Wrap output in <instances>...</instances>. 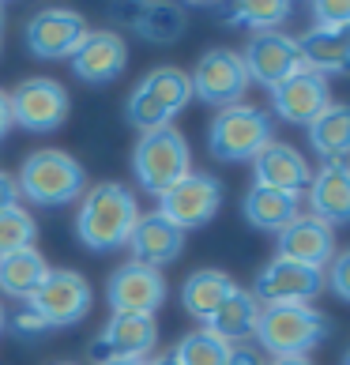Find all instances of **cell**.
I'll return each mask as SVG.
<instances>
[{
  "instance_id": "6da1fadb",
  "label": "cell",
  "mask_w": 350,
  "mask_h": 365,
  "mask_svg": "<svg viewBox=\"0 0 350 365\" xmlns=\"http://www.w3.org/2000/svg\"><path fill=\"white\" fill-rule=\"evenodd\" d=\"M136 222H140L136 196L117 181H102L83 192V204L76 215V234L91 252H117L128 245Z\"/></svg>"
},
{
  "instance_id": "7a4b0ae2",
  "label": "cell",
  "mask_w": 350,
  "mask_h": 365,
  "mask_svg": "<svg viewBox=\"0 0 350 365\" xmlns=\"http://www.w3.org/2000/svg\"><path fill=\"white\" fill-rule=\"evenodd\" d=\"M16 188H19V196H26L38 207H61L87 192V170L68 151L42 147V151L23 158Z\"/></svg>"
},
{
  "instance_id": "3957f363",
  "label": "cell",
  "mask_w": 350,
  "mask_h": 365,
  "mask_svg": "<svg viewBox=\"0 0 350 365\" xmlns=\"http://www.w3.org/2000/svg\"><path fill=\"white\" fill-rule=\"evenodd\" d=\"M328 317L309 305H260L257 320V343L272 358H309L328 339Z\"/></svg>"
},
{
  "instance_id": "277c9868",
  "label": "cell",
  "mask_w": 350,
  "mask_h": 365,
  "mask_svg": "<svg viewBox=\"0 0 350 365\" xmlns=\"http://www.w3.org/2000/svg\"><path fill=\"white\" fill-rule=\"evenodd\" d=\"M272 140H275V117L260 106L245 102L219 110L207 128V151L219 162H252Z\"/></svg>"
},
{
  "instance_id": "5b68a950",
  "label": "cell",
  "mask_w": 350,
  "mask_h": 365,
  "mask_svg": "<svg viewBox=\"0 0 350 365\" xmlns=\"http://www.w3.org/2000/svg\"><path fill=\"white\" fill-rule=\"evenodd\" d=\"M192 102V79L181 68H155L140 79V87L128 94L125 102V120L140 132L170 128V120L177 117L185 106Z\"/></svg>"
},
{
  "instance_id": "8992f818",
  "label": "cell",
  "mask_w": 350,
  "mask_h": 365,
  "mask_svg": "<svg viewBox=\"0 0 350 365\" xmlns=\"http://www.w3.org/2000/svg\"><path fill=\"white\" fill-rule=\"evenodd\" d=\"M132 170L151 196H166L173 185H181L192 173V147L173 125L143 132V140L132 151Z\"/></svg>"
},
{
  "instance_id": "52a82bcc",
  "label": "cell",
  "mask_w": 350,
  "mask_h": 365,
  "mask_svg": "<svg viewBox=\"0 0 350 365\" xmlns=\"http://www.w3.org/2000/svg\"><path fill=\"white\" fill-rule=\"evenodd\" d=\"M91 302H94L91 282L79 272L49 267L42 287L26 297V309H34V313L49 324V331H53V328H72V324H79L91 313Z\"/></svg>"
},
{
  "instance_id": "ba28073f",
  "label": "cell",
  "mask_w": 350,
  "mask_h": 365,
  "mask_svg": "<svg viewBox=\"0 0 350 365\" xmlns=\"http://www.w3.org/2000/svg\"><path fill=\"white\" fill-rule=\"evenodd\" d=\"M8 102H11V125H19L26 132H57L72 113V98L64 91V83H57L49 76H34L16 83Z\"/></svg>"
},
{
  "instance_id": "9c48e42d",
  "label": "cell",
  "mask_w": 350,
  "mask_h": 365,
  "mask_svg": "<svg viewBox=\"0 0 350 365\" xmlns=\"http://www.w3.org/2000/svg\"><path fill=\"white\" fill-rule=\"evenodd\" d=\"M188 79H192V98L211 110H230L249 91V72L241 64V53L234 49H207Z\"/></svg>"
},
{
  "instance_id": "30bf717a",
  "label": "cell",
  "mask_w": 350,
  "mask_h": 365,
  "mask_svg": "<svg viewBox=\"0 0 350 365\" xmlns=\"http://www.w3.org/2000/svg\"><path fill=\"white\" fill-rule=\"evenodd\" d=\"M222 211V181L215 173H188L181 185H173L166 196H158V215L188 234L207 226Z\"/></svg>"
},
{
  "instance_id": "8fae6325",
  "label": "cell",
  "mask_w": 350,
  "mask_h": 365,
  "mask_svg": "<svg viewBox=\"0 0 350 365\" xmlns=\"http://www.w3.org/2000/svg\"><path fill=\"white\" fill-rule=\"evenodd\" d=\"M83 38H87V19L76 8H42L38 16L26 19V31H23L26 53L38 61L72 57Z\"/></svg>"
},
{
  "instance_id": "7c38bea8",
  "label": "cell",
  "mask_w": 350,
  "mask_h": 365,
  "mask_svg": "<svg viewBox=\"0 0 350 365\" xmlns=\"http://www.w3.org/2000/svg\"><path fill=\"white\" fill-rule=\"evenodd\" d=\"M320 290H324V272L320 267H305V264L282 260V256L264 264L257 282H252V297L260 305H309Z\"/></svg>"
},
{
  "instance_id": "4fadbf2b",
  "label": "cell",
  "mask_w": 350,
  "mask_h": 365,
  "mask_svg": "<svg viewBox=\"0 0 350 365\" xmlns=\"http://www.w3.org/2000/svg\"><path fill=\"white\" fill-rule=\"evenodd\" d=\"M241 64H245V72H249V83H260L267 91H275L282 79H290L294 72L305 68L298 38H290L282 31L252 34L245 53H241Z\"/></svg>"
},
{
  "instance_id": "5bb4252c",
  "label": "cell",
  "mask_w": 350,
  "mask_h": 365,
  "mask_svg": "<svg viewBox=\"0 0 350 365\" xmlns=\"http://www.w3.org/2000/svg\"><path fill=\"white\" fill-rule=\"evenodd\" d=\"M105 297H110L113 313L125 317H155L166 305V279L155 267L143 264H120L105 282Z\"/></svg>"
},
{
  "instance_id": "9a60e30c",
  "label": "cell",
  "mask_w": 350,
  "mask_h": 365,
  "mask_svg": "<svg viewBox=\"0 0 350 365\" xmlns=\"http://www.w3.org/2000/svg\"><path fill=\"white\" fill-rule=\"evenodd\" d=\"M331 106V91H328V79L316 76V72H294L290 79L272 91V117L287 120V125H302L309 128L313 120L320 117Z\"/></svg>"
},
{
  "instance_id": "2e32d148",
  "label": "cell",
  "mask_w": 350,
  "mask_h": 365,
  "mask_svg": "<svg viewBox=\"0 0 350 365\" xmlns=\"http://www.w3.org/2000/svg\"><path fill=\"white\" fill-rule=\"evenodd\" d=\"M158 346V320L155 317H125V313H113L105 331L91 343V358L94 361H117V358H128V361H143L151 350Z\"/></svg>"
},
{
  "instance_id": "e0dca14e",
  "label": "cell",
  "mask_w": 350,
  "mask_h": 365,
  "mask_svg": "<svg viewBox=\"0 0 350 365\" xmlns=\"http://www.w3.org/2000/svg\"><path fill=\"white\" fill-rule=\"evenodd\" d=\"M68 61H72L76 79H83L91 87H105V83H113V79L125 76L128 46H125V38L113 34V31H87V38L79 42V49Z\"/></svg>"
},
{
  "instance_id": "ac0fdd59",
  "label": "cell",
  "mask_w": 350,
  "mask_h": 365,
  "mask_svg": "<svg viewBox=\"0 0 350 365\" xmlns=\"http://www.w3.org/2000/svg\"><path fill=\"white\" fill-rule=\"evenodd\" d=\"M252 178H257L260 188L302 196V192H309V185H313V170H309V162L298 147L272 140L257 158H252Z\"/></svg>"
},
{
  "instance_id": "d6986e66",
  "label": "cell",
  "mask_w": 350,
  "mask_h": 365,
  "mask_svg": "<svg viewBox=\"0 0 350 365\" xmlns=\"http://www.w3.org/2000/svg\"><path fill=\"white\" fill-rule=\"evenodd\" d=\"M309 215L328 230L350 226V162H324L309 185Z\"/></svg>"
},
{
  "instance_id": "ffe728a7",
  "label": "cell",
  "mask_w": 350,
  "mask_h": 365,
  "mask_svg": "<svg viewBox=\"0 0 350 365\" xmlns=\"http://www.w3.org/2000/svg\"><path fill=\"white\" fill-rule=\"evenodd\" d=\"M279 256L324 272V264H331L335 256V234L313 215H298L287 230H279Z\"/></svg>"
},
{
  "instance_id": "44dd1931",
  "label": "cell",
  "mask_w": 350,
  "mask_h": 365,
  "mask_svg": "<svg viewBox=\"0 0 350 365\" xmlns=\"http://www.w3.org/2000/svg\"><path fill=\"white\" fill-rule=\"evenodd\" d=\"M128 249H132V264H143V267H163L173 264L185 249V234L173 222H166L158 211L151 215H140L136 230L128 237Z\"/></svg>"
},
{
  "instance_id": "7402d4cb",
  "label": "cell",
  "mask_w": 350,
  "mask_h": 365,
  "mask_svg": "<svg viewBox=\"0 0 350 365\" xmlns=\"http://www.w3.org/2000/svg\"><path fill=\"white\" fill-rule=\"evenodd\" d=\"M298 49H302V64L316 76L350 72V26H343V31L313 26L309 34L298 38Z\"/></svg>"
},
{
  "instance_id": "603a6c76",
  "label": "cell",
  "mask_w": 350,
  "mask_h": 365,
  "mask_svg": "<svg viewBox=\"0 0 350 365\" xmlns=\"http://www.w3.org/2000/svg\"><path fill=\"white\" fill-rule=\"evenodd\" d=\"M234 290H237V282L226 275V272H219V267H200V272H192V275L185 279L181 305L188 309V317H192V320L207 324Z\"/></svg>"
},
{
  "instance_id": "cb8c5ba5",
  "label": "cell",
  "mask_w": 350,
  "mask_h": 365,
  "mask_svg": "<svg viewBox=\"0 0 350 365\" xmlns=\"http://www.w3.org/2000/svg\"><path fill=\"white\" fill-rule=\"evenodd\" d=\"M241 215H245V222H249L252 230H264V234H279V230H287L294 219H298V196L252 185L249 192H245Z\"/></svg>"
},
{
  "instance_id": "d4e9b609",
  "label": "cell",
  "mask_w": 350,
  "mask_h": 365,
  "mask_svg": "<svg viewBox=\"0 0 350 365\" xmlns=\"http://www.w3.org/2000/svg\"><path fill=\"white\" fill-rule=\"evenodd\" d=\"M125 16H132V31H136L143 42L155 46H173L181 42L185 26H188V11L181 4H140V8H120Z\"/></svg>"
},
{
  "instance_id": "484cf974",
  "label": "cell",
  "mask_w": 350,
  "mask_h": 365,
  "mask_svg": "<svg viewBox=\"0 0 350 365\" xmlns=\"http://www.w3.org/2000/svg\"><path fill=\"white\" fill-rule=\"evenodd\" d=\"M257 320H260V302L252 297V290L237 287L219 305V313L204 324V331H211L215 339H222V343H237V339H249V335L257 331Z\"/></svg>"
},
{
  "instance_id": "4316f807",
  "label": "cell",
  "mask_w": 350,
  "mask_h": 365,
  "mask_svg": "<svg viewBox=\"0 0 350 365\" xmlns=\"http://www.w3.org/2000/svg\"><path fill=\"white\" fill-rule=\"evenodd\" d=\"M309 143L324 162H350V106L331 102L309 125Z\"/></svg>"
},
{
  "instance_id": "83f0119b",
  "label": "cell",
  "mask_w": 350,
  "mask_h": 365,
  "mask_svg": "<svg viewBox=\"0 0 350 365\" xmlns=\"http://www.w3.org/2000/svg\"><path fill=\"white\" fill-rule=\"evenodd\" d=\"M46 275H49V264L34 245L0 256V290H4L8 297H31L38 287H42Z\"/></svg>"
},
{
  "instance_id": "f1b7e54d",
  "label": "cell",
  "mask_w": 350,
  "mask_h": 365,
  "mask_svg": "<svg viewBox=\"0 0 350 365\" xmlns=\"http://www.w3.org/2000/svg\"><path fill=\"white\" fill-rule=\"evenodd\" d=\"M290 19V4L287 0H249V4H234L230 8V26H245L252 34H267L279 31Z\"/></svg>"
},
{
  "instance_id": "f546056e",
  "label": "cell",
  "mask_w": 350,
  "mask_h": 365,
  "mask_svg": "<svg viewBox=\"0 0 350 365\" xmlns=\"http://www.w3.org/2000/svg\"><path fill=\"white\" fill-rule=\"evenodd\" d=\"M230 343H222V339H215L211 331H192V335H185V339L177 343V350H173V361L177 365H230Z\"/></svg>"
},
{
  "instance_id": "4dcf8cb0",
  "label": "cell",
  "mask_w": 350,
  "mask_h": 365,
  "mask_svg": "<svg viewBox=\"0 0 350 365\" xmlns=\"http://www.w3.org/2000/svg\"><path fill=\"white\" fill-rule=\"evenodd\" d=\"M34 234H38V226H34V219H31V211H26V207H19V204L0 207V256L31 249Z\"/></svg>"
},
{
  "instance_id": "1f68e13d",
  "label": "cell",
  "mask_w": 350,
  "mask_h": 365,
  "mask_svg": "<svg viewBox=\"0 0 350 365\" xmlns=\"http://www.w3.org/2000/svg\"><path fill=\"white\" fill-rule=\"evenodd\" d=\"M313 19H316V26L343 31V26H350V0H316V4H313Z\"/></svg>"
},
{
  "instance_id": "d6a6232c",
  "label": "cell",
  "mask_w": 350,
  "mask_h": 365,
  "mask_svg": "<svg viewBox=\"0 0 350 365\" xmlns=\"http://www.w3.org/2000/svg\"><path fill=\"white\" fill-rule=\"evenodd\" d=\"M4 328L11 331V335H19V339H38V335H46L49 331V324L34 313V309H19L16 317H8L4 320Z\"/></svg>"
},
{
  "instance_id": "836d02e7",
  "label": "cell",
  "mask_w": 350,
  "mask_h": 365,
  "mask_svg": "<svg viewBox=\"0 0 350 365\" xmlns=\"http://www.w3.org/2000/svg\"><path fill=\"white\" fill-rule=\"evenodd\" d=\"M328 287L335 297H343V302H350V249L343 252H335L331 256V267H328Z\"/></svg>"
},
{
  "instance_id": "e575fe53",
  "label": "cell",
  "mask_w": 350,
  "mask_h": 365,
  "mask_svg": "<svg viewBox=\"0 0 350 365\" xmlns=\"http://www.w3.org/2000/svg\"><path fill=\"white\" fill-rule=\"evenodd\" d=\"M19 200V188H16V178H8L4 170H0V207H11Z\"/></svg>"
},
{
  "instance_id": "d590c367",
  "label": "cell",
  "mask_w": 350,
  "mask_h": 365,
  "mask_svg": "<svg viewBox=\"0 0 350 365\" xmlns=\"http://www.w3.org/2000/svg\"><path fill=\"white\" fill-rule=\"evenodd\" d=\"M11 132V102H8V91H0V140Z\"/></svg>"
},
{
  "instance_id": "8d00e7d4",
  "label": "cell",
  "mask_w": 350,
  "mask_h": 365,
  "mask_svg": "<svg viewBox=\"0 0 350 365\" xmlns=\"http://www.w3.org/2000/svg\"><path fill=\"white\" fill-rule=\"evenodd\" d=\"M230 365H264V361H260L257 350H241V346H234V350H230Z\"/></svg>"
},
{
  "instance_id": "74e56055",
  "label": "cell",
  "mask_w": 350,
  "mask_h": 365,
  "mask_svg": "<svg viewBox=\"0 0 350 365\" xmlns=\"http://www.w3.org/2000/svg\"><path fill=\"white\" fill-rule=\"evenodd\" d=\"M267 365H313V361L309 358H272Z\"/></svg>"
},
{
  "instance_id": "f35d334b",
  "label": "cell",
  "mask_w": 350,
  "mask_h": 365,
  "mask_svg": "<svg viewBox=\"0 0 350 365\" xmlns=\"http://www.w3.org/2000/svg\"><path fill=\"white\" fill-rule=\"evenodd\" d=\"M102 365H147V361H128V358H117V361H102Z\"/></svg>"
},
{
  "instance_id": "ab89813d",
  "label": "cell",
  "mask_w": 350,
  "mask_h": 365,
  "mask_svg": "<svg viewBox=\"0 0 350 365\" xmlns=\"http://www.w3.org/2000/svg\"><path fill=\"white\" fill-rule=\"evenodd\" d=\"M147 365H177L173 358H155V361H147Z\"/></svg>"
},
{
  "instance_id": "60d3db41",
  "label": "cell",
  "mask_w": 350,
  "mask_h": 365,
  "mask_svg": "<svg viewBox=\"0 0 350 365\" xmlns=\"http://www.w3.org/2000/svg\"><path fill=\"white\" fill-rule=\"evenodd\" d=\"M0 34H4V4H0Z\"/></svg>"
},
{
  "instance_id": "b9f144b4",
  "label": "cell",
  "mask_w": 350,
  "mask_h": 365,
  "mask_svg": "<svg viewBox=\"0 0 350 365\" xmlns=\"http://www.w3.org/2000/svg\"><path fill=\"white\" fill-rule=\"evenodd\" d=\"M4 320H8V317H4V305H0V331H4Z\"/></svg>"
},
{
  "instance_id": "7bdbcfd3",
  "label": "cell",
  "mask_w": 350,
  "mask_h": 365,
  "mask_svg": "<svg viewBox=\"0 0 350 365\" xmlns=\"http://www.w3.org/2000/svg\"><path fill=\"white\" fill-rule=\"evenodd\" d=\"M343 365H350V350H346V354H343Z\"/></svg>"
},
{
  "instance_id": "ee69618b",
  "label": "cell",
  "mask_w": 350,
  "mask_h": 365,
  "mask_svg": "<svg viewBox=\"0 0 350 365\" xmlns=\"http://www.w3.org/2000/svg\"><path fill=\"white\" fill-rule=\"evenodd\" d=\"M57 365H76V361H57Z\"/></svg>"
}]
</instances>
